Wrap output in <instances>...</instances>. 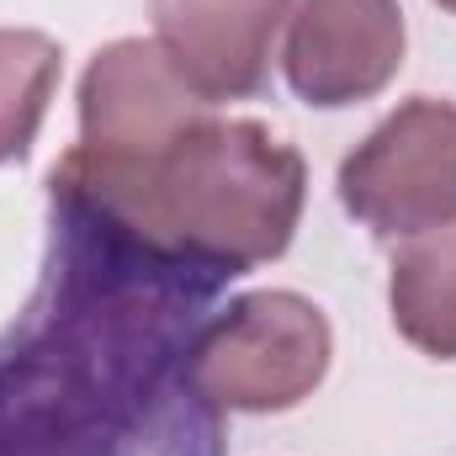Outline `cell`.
Instances as JSON below:
<instances>
[{"label":"cell","instance_id":"obj_1","mask_svg":"<svg viewBox=\"0 0 456 456\" xmlns=\"http://www.w3.org/2000/svg\"><path fill=\"white\" fill-rule=\"evenodd\" d=\"M303 191L308 165L292 143H281L255 117L218 112H208L165 154L133 170H53V197L96 208L159 255H181L228 276L287 255L303 218Z\"/></svg>","mask_w":456,"mask_h":456},{"label":"cell","instance_id":"obj_2","mask_svg":"<svg viewBox=\"0 0 456 456\" xmlns=\"http://www.w3.org/2000/svg\"><path fill=\"white\" fill-rule=\"evenodd\" d=\"M335 355L330 319L297 292H249L191 345V387L233 414H281L314 398Z\"/></svg>","mask_w":456,"mask_h":456},{"label":"cell","instance_id":"obj_3","mask_svg":"<svg viewBox=\"0 0 456 456\" xmlns=\"http://www.w3.org/2000/svg\"><path fill=\"white\" fill-rule=\"evenodd\" d=\"M213 112L154 37L107 43L80 80V143L53 165L64 175H112L165 154Z\"/></svg>","mask_w":456,"mask_h":456},{"label":"cell","instance_id":"obj_4","mask_svg":"<svg viewBox=\"0 0 456 456\" xmlns=\"http://www.w3.org/2000/svg\"><path fill=\"white\" fill-rule=\"evenodd\" d=\"M340 202L377 239H414L456 224V107L409 96L340 165Z\"/></svg>","mask_w":456,"mask_h":456},{"label":"cell","instance_id":"obj_5","mask_svg":"<svg viewBox=\"0 0 456 456\" xmlns=\"http://www.w3.org/2000/svg\"><path fill=\"white\" fill-rule=\"evenodd\" d=\"M409 27L398 0H292L281 69L308 107H355L403 69Z\"/></svg>","mask_w":456,"mask_h":456},{"label":"cell","instance_id":"obj_6","mask_svg":"<svg viewBox=\"0 0 456 456\" xmlns=\"http://www.w3.org/2000/svg\"><path fill=\"white\" fill-rule=\"evenodd\" d=\"M154 43L208 102H244L265 86L292 0H149Z\"/></svg>","mask_w":456,"mask_h":456},{"label":"cell","instance_id":"obj_7","mask_svg":"<svg viewBox=\"0 0 456 456\" xmlns=\"http://www.w3.org/2000/svg\"><path fill=\"white\" fill-rule=\"evenodd\" d=\"M393 330L430 361H456V224L403 239L387 271Z\"/></svg>","mask_w":456,"mask_h":456},{"label":"cell","instance_id":"obj_8","mask_svg":"<svg viewBox=\"0 0 456 456\" xmlns=\"http://www.w3.org/2000/svg\"><path fill=\"white\" fill-rule=\"evenodd\" d=\"M64 53L37 27H0V165L21 159L59 91Z\"/></svg>","mask_w":456,"mask_h":456},{"label":"cell","instance_id":"obj_9","mask_svg":"<svg viewBox=\"0 0 456 456\" xmlns=\"http://www.w3.org/2000/svg\"><path fill=\"white\" fill-rule=\"evenodd\" d=\"M436 5H441V11H452V16H456V0H436Z\"/></svg>","mask_w":456,"mask_h":456}]
</instances>
